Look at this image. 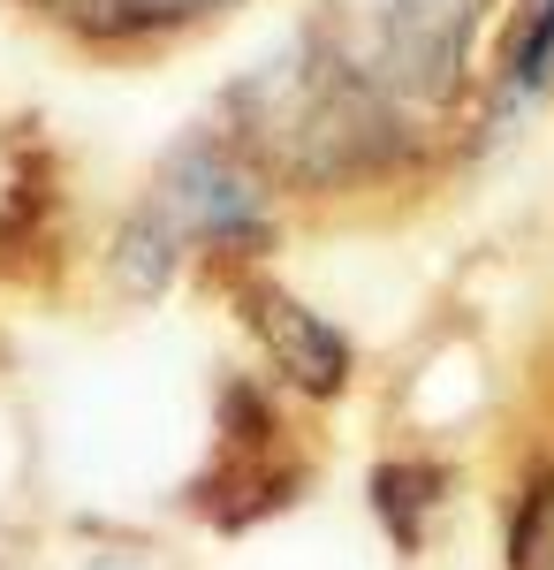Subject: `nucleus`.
Wrapping results in <instances>:
<instances>
[{
  "mask_svg": "<svg viewBox=\"0 0 554 570\" xmlns=\"http://www.w3.org/2000/svg\"><path fill=\"white\" fill-rule=\"evenodd\" d=\"M39 16L69 23L77 39L99 46H122V39H152V31H175V23H198L228 0H31Z\"/></svg>",
  "mask_w": 554,
  "mask_h": 570,
  "instance_id": "3",
  "label": "nucleus"
},
{
  "mask_svg": "<svg viewBox=\"0 0 554 570\" xmlns=\"http://www.w3.org/2000/svg\"><path fill=\"white\" fill-rule=\"evenodd\" d=\"M190 244H228V252L266 244V176L228 137H190L168 153V168L152 176L145 206L122 228V274L137 289H160Z\"/></svg>",
  "mask_w": 554,
  "mask_h": 570,
  "instance_id": "1",
  "label": "nucleus"
},
{
  "mask_svg": "<svg viewBox=\"0 0 554 570\" xmlns=\"http://www.w3.org/2000/svg\"><path fill=\"white\" fill-rule=\"evenodd\" d=\"M547 77H554V0H532V16L516 31V53H510V85L540 91Z\"/></svg>",
  "mask_w": 554,
  "mask_h": 570,
  "instance_id": "5",
  "label": "nucleus"
},
{
  "mask_svg": "<svg viewBox=\"0 0 554 570\" xmlns=\"http://www.w3.org/2000/svg\"><path fill=\"white\" fill-rule=\"evenodd\" d=\"M244 320H251L258 335H266V357L311 395H335L349 381V343H342L335 327L319 320V312H304L289 289H274V282H244Z\"/></svg>",
  "mask_w": 554,
  "mask_h": 570,
  "instance_id": "2",
  "label": "nucleus"
},
{
  "mask_svg": "<svg viewBox=\"0 0 554 570\" xmlns=\"http://www.w3.org/2000/svg\"><path fill=\"white\" fill-rule=\"evenodd\" d=\"M510 570H554V464L524 487L510 525Z\"/></svg>",
  "mask_w": 554,
  "mask_h": 570,
  "instance_id": "4",
  "label": "nucleus"
}]
</instances>
